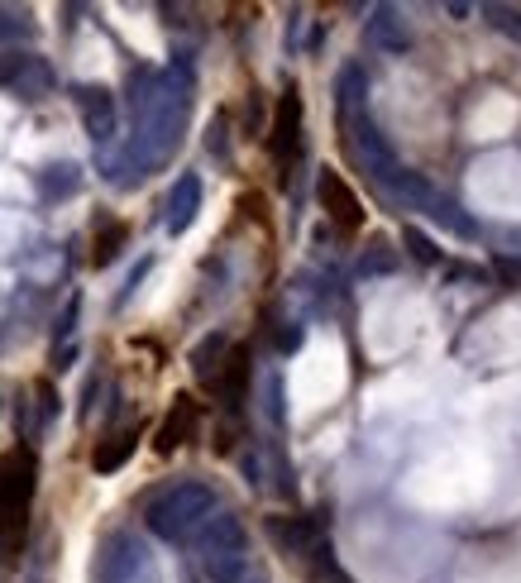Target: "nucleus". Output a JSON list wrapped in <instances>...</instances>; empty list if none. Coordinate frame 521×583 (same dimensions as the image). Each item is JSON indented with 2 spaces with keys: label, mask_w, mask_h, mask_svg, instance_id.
<instances>
[{
  "label": "nucleus",
  "mask_w": 521,
  "mask_h": 583,
  "mask_svg": "<svg viewBox=\"0 0 521 583\" xmlns=\"http://www.w3.org/2000/svg\"><path fill=\"white\" fill-rule=\"evenodd\" d=\"M392 263H397V259H392V249H388V244H378V249H373L369 259L359 263V273H364V278H369V273H388Z\"/></svg>",
  "instance_id": "nucleus-25"
},
{
  "label": "nucleus",
  "mask_w": 521,
  "mask_h": 583,
  "mask_svg": "<svg viewBox=\"0 0 521 583\" xmlns=\"http://www.w3.org/2000/svg\"><path fill=\"white\" fill-rule=\"evenodd\" d=\"M192 536L206 555H235V550H244V521L235 512H211Z\"/></svg>",
  "instance_id": "nucleus-8"
},
{
  "label": "nucleus",
  "mask_w": 521,
  "mask_h": 583,
  "mask_svg": "<svg viewBox=\"0 0 521 583\" xmlns=\"http://www.w3.org/2000/svg\"><path fill=\"white\" fill-rule=\"evenodd\" d=\"M24 34V24L15 20V15H5V10H0V44H10V39H20Z\"/></svg>",
  "instance_id": "nucleus-29"
},
{
  "label": "nucleus",
  "mask_w": 521,
  "mask_h": 583,
  "mask_svg": "<svg viewBox=\"0 0 521 583\" xmlns=\"http://www.w3.org/2000/svg\"><path fill=\"white\" fill-rule=\"evenodd\" d=\"M206 574L216 583H249V555H206Z\"/></svg>",
  "instance_id": "nucleus-20"
},
{
  "label": "nucleus",
  "mask_w": 521,
  "mask_h": 583,
  "mask_svg": "<svg viewBox=\"0 0 521 583\" xmlns=\"http://www.w3.org/2000/svg\"><path fill=\"white\" fill-rule=\"evenodd\" d=\"M125 239H130V230H125L120 220H110V225H101V230H96V244H91V263H96V268H106V263H115V254L125 249Z\"/></svg>",
  "instance_id": "nucleus-18"
},
{
  "label": "nucleus",
  "mask_w": 521,
  "mask_h": 583,
  "mask_svg": "<svg viewBox=\"0 0 521 583\" xmlns=\"http://www.w3.org/2000/svg\"><path fill=\"white\" fill-rule=\"evenodd\" d=\"M369 39L378 48H388V53H407V48H412V29L402 24V15H397L392 5H378L373 20H369Z\"/></svg>",
  "instance_id": "nucleus-12"
},
{
  "label": "nucleus",
  "mask_w": 521,
  "mask_h": 583,
  "mask_svg": "<svg viewBox=\"0 0 521 583\" xmlns=\"http://www.w3.org/2000/svg\"><path fill=\"white\" fill-rule=\"evenodd\" d=\"M187 91H192V72H187V58L177 63V72L158 77L153 91L139 106V134H134L130 153H125V168H134V177L163 163L168 153L182 144V130H187Z\"/></svg>",
  "instance_id": "nucleus-1"
},
{
  "label": "nucleus",
  "mask_w": 521,
  "mask_h": 583,
  "mask_svg": "<svg viewBox=\"0 0 521 583\" xmlns=\"http://www.w3.org/2000/svg\"><path fill=\"white\" fill-rule=\"evenodd\" d=\"M0 87H10L24 101H39L44 91H53V67L34 53H5L0 58Z\"/></svg>",
  "instance_id": "nucleus-3"
},
{
  "label": "nucleus",
  "mask_w": 521,
  "mask_h": 583,
  "mask_svg": "<svg viewBox=\"0 0 521 583\" xmlns=\"http://www.w3.org/2000/svg\"><path fill=\"white\" fill-rule=\"evenodd\" d=\"M402 239H407V249H412L421 263H440V249H435V244L421 235V230H412V225H407V230H402Z\"/></svg>",
  "instance_id": "nucleus-24"
},
{
  "label": "nucleus",
  "mask_w": 521,
  "mask_h": 583,
  "mask_svg": "<svg viewBox=\"0 0 521 583\" xmlns=\"http://www.w3.org/2000/svg\"><path fill=\"white\" fill-rule=\"evenodd\" d=\"M388 187H392V196H402L407 206H431V182L421 173H412V168H397V173L388 177Z\"/></svg>",
  "instance_id": "nucleus-17"
},
{
  "label": "nucleus",
  "mask_w": 521,
  "mask_h": 583,
  "mask_svg": "<svg viewBox=\"0 0 521 583\" xmlns=\"http://www.w3.org/2000/svg\"><path fill=\"white\" fill-rule=\"evenodd\" d=\"M77 110H82V125L96 144H110L115 139V125H120V110H115V96L106 87H77Z\"/></svg>",
  "instance_id": "nucleus-6"
},
{
  "label": "nucleus",
  "mask_w": 521,
  "mask_h": 583,
  "mask_svg": "<svg viewBox=\"0 0 521 583\" xmlns=\"http://www.w3.org/2000/svg\"><path fill=\"white\" fill-rule=\"evenodd\" d=\"M0 502H10V507L34 502V454L29 450H15L0 459Z\"/></svg>",
  "instance_id": "nucleus-9"
},
{
  "label": "nucleus",
  "mask_w": 521,
  "mask_h": 583,
  "mask_svg": "<svg viewBox=\"0 0 521 583\" xmlns=\"http://www.w3.org/2000/svg\"><path fill=\"white\" fill-rule=\"evenodd\" d=\"M244 378H249V349L239 345L235 354H225V378H216L220 392H225V402H239V392H244Z\"/></svg>",
  "instance_id": "nucleus-19"
},
{
  "label": "nucleus",
  "mask_w": 521,
  "mask_h": 583,
  "mask_svg": "<svg viewBox=\"0 0 521 583\" xmlns=\"http://www.w3.org/2000/svg\"><path fill=\"white\" fill-rule=\"evenodd\" d=\"M273 536L283 545H292V550H306L311 545V526L306 521H273Z\"/></svg>",
  "instance_id": "nucleus-23"
},
{
  "label": "nucleus",
  "mask_w": 521,
  "mask_h": 583,
  "mask_svg": "<svg viewBox=\"0 0 521 583\" xmlns=\"http://www.w3.org/2000/svg\"><path fill=\"white\" fill-rule=\"evenodd\" d=\"M196 211H201V177L182 173L177 177V187H173V196H168V235H187Z\"/></svg>",
  "instance_id": "nucleus-10"
},
{
  "label": "nucleus",
  "mask_w": 521,
  "mask_h": 583,
  "mask_svg": "<svg viewBox=\"0 0 521 583\" xmlns=\"http://www.w3.org/2000/svg\"><path fill=\"white\" fill-rule=\"evenodd\" d=\"M29 536V507H10L0 502V560H15Z\"/></svg>",
  "instance_id": "nucleus-13"
},
{
  "label": "nucleus",
  "mask_w": 521,
  "mask_h": 583,
  "mask_svg": "<svg viewBox=\"0 0 521 583\" xmlns=\"http://www.w3.org/2000/svg\"><path fill=\"white\" fill-rule=\"evenodd\" d=\"M316 192H321V206H326V216L335 220L340 230H359V225H364V206H359V196L349 192V182L340 173H330V168H326Z\"/></svg>",
  "instance_id": "nucleus-7"
},
{
  "label": "nucleus",
  "mask_w": 521,
  "mask_h": 583,
  "mask_svg": "<svg viewBox=\"0 0 521 583\" xmlns=\"http://www.w3.org/2000/svg\"><path fill=\"white\" fill-rule=\"evenodd\" d=\"M354 149H359V158H364V168H369L378 182H388L392 173H397V153H392V144L383 139V130L373 125L369 115L359 110L354 115Z\"/></svg>",
  "instance_id": "nucleus-5"
},
{
  "label": "nucleus",
  "mask_w": 521,
  "mask_h": 583,
  "mask_svg": "<svg viewBox=\"0 0 521 583\" xmlns=\"http://www.w3.org/2000/svg\"><path fill=\"white\" fill-rule=\"evenodd\" d=\"M364 91H369V77H364V67L349 63L345 72H340V101H345V106H359V101H364Z\"/></svg>",
  "instance_id": "nucleus-22"
},
{
  "label": "nucleus",
  "mask_w": 521,
  "mask_h": 583,
  "mask_svg": "<svg viewBox=\"0 0 521 583\" xmlns=\"http://www.w3.org/2000/svg\"><path fill=\"white\" fill-rule=\"evenodd\" d=\"M192 431H196V402L182 392L173 402V411H168V421L158 426V440H153V445H158V454H173L192 440Z\"/></svg>",
  "instance_id": "nucleus-11"
},
{
  "label": "nucleus",
  "mask_w": 521,
  "mask_h": 583,
  "mask_svg": "<svg viewBox=\"0 0 521 583\" xmlns=\"http://www.w3.org/2000/svg\"><path fill=\"white\" fill-rule=\"evenodd\" d=\"M77 187H82V168H77V163H53V168L39 173V192H44L48 201H63V196H72Z\"/></svg>",
  "instance_id": "nucleus-16"
},
{
  "label": "nucleus",
  "mask_w": 521,
  "mask_h": 583,
  "mask_svg": "<svg viewBox=\"0 0 521 583\" xmlns=\"http://www.w3.org/2000/svg\"><path fill=\"white\" fill-rule=\"evenodd\" d=\"M273 158L283 168H292L302 158V96L297 91H287L283 101H278V115H273Z\"/></svg>",
  "instance_id": "nucleus-4"
},
{
  "label": "nucleus",
  "mask_w": 521,
  "mask_h": 583,
  "mask_svg": "<svg viewBox=\"0 0 521 583\" xmlns=\"http://www.w3.org/2000/svg\"><path fill=\"white\" fill-rule=\"evenodd\" d=\"M225 354H230V340H225L220 330H216V335H206V340L192 349V373L201 378V383H216V378H220V364H225Z\"/></svg>",
  "instance_id": "nucleus-14"
},
{
  "label": "nucleus",
  "mask_w": 521,
  "mask_h": 583,
  "mask_svg": "<svg viewBox=\"0 0 521 583\" xmlns=\"http://www.w3.org/2000/svg\"><path fill=\"white\" fill-rule=\"evenodd\" d=\"M431 216L440 220L445 230H455L459 239H474V235H478V225H474V220L464 216V211H459L455 201H445V196H431Z\"/></svg>",
  "instance_id": "nucleus-21"
},
{
  "label": "nucleus",
  "mask_w": 521,
  "mask_h": 583,
  "mask_svg": "<svg viewBox=\"0 0 521 583\" xmlns=\"http://www.w3.org/2000/svg\"><path fill=\"white\" fill-rule=\"evenodd\" d=\"M72 321H77V302H67L63 321H58V340H67V335H72Z\"/></svg>",
  "instance_id": "nucleus-30"
},
{
  "label": "nucleus",
  "mask_w": 521,
  "mask_h": 583,
  "mask_svg": "<svg viewBox=\"0 0 521 583\" xmlns=\"http://www.w3.org/2000/svg\"><path fill=\"white\" fill-rule=\"evenodd\" d=\"M488 15L498 20L502 34H517V39H521V10H502V5H488Z\"/></svg>",
  "instance_id": "nucleus-26"
},
{
  "label": "nucleus",
  "mask_w": 521,
  "mask_h": 583,
  "mask_svg": "<svg viewBox=\"0 0 521 583\" xmlns=\"http://www.w3.org/2000/svg\"><path fill=\"white\" fill-rule=\"evenodd\" d=\"M216 512V493H211V483H196V478H187V483H173L168 493H158L149 502V531L158 540H187L201 526V521Z\"/></svg>",
  "instance_id": "nucleus-2"
},
{
  "label": "nucleus",
  "mask_w": 521,
  "mask_h": 583,
  "mask_svg": "<svg viewBox=\"0 0 521 583\" xmlns=\"http://www.w3.org/2000/svg\"><path fill=\"white\" fill-rule=\"evenodd\" d=\"M206 149L216 153V158H225V115H216V120H211V134H206Z\"/></svg>",
  "instance_id": "nucleus-28"
},
{
  "label": "nucleus",
  "mask_w": 521,
  "mask_h": 583,
  "mask_svg": "<svg viewBox=\"0 0 521 583\" xmlns=\"http://www.w3.org/2000/svg\"><path fill=\"white\" fill-rule=\"evenodd\" d=\"M39 421H53L58 416V392H53V383H39Z\"/></svg>",
  "instance_id": "nucleus-27"
},
{
  "label": "nucleus",
  "mask_w": 521,
  "mask_h": 583,
  "mask_svg": "<svg viewBox=\"0 0 521 583\" xmlns=\"http://www.w3.org/2000/svg\"><path fill=\"white\" fill-rule=\"evenodd\" d=\"M134 445H139V431L110 435L106 445H96V454H91V469H96V474H115V469H120V464L134 454Z\"/></svg>",
  "instance_id": "nucleus-15"
}]
</instances>
